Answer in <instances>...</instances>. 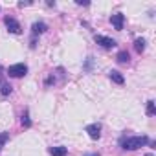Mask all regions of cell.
<instances>
[{"mask_svg": "<svg viewBox=\"0 0 156 156\" xmlns=\"http://www.w3.org/2000/svg\"><path fill=\"white\" fill-rule=\"evenodd\" d=\"M147 143H149L147 136H132V138H123L121 140V147L125 151H136V149H140Z\"/></svg>", "mask_w": 156, "mask_h": 156, "instance_id": "obj_1", "label": "cell"}, {"mask_svg": "<svg viewBox=\"0 0 156 156\" xmlns=\"http://www.w3.org/2000/svg\"><path fill=\"white\" fill-rule=\"evenodd\" d=\"M28 73V66L24 62H17V64H11L8 68V75L9 77H15V79H19V77H24Z\"/></svg>", "mask_w": 156, "mask_h": 156, "instance_id": "obj_2", "label": "cell"}, {"mask_svg": "<svg viewBox=\"0 0 156 156\" xmlns=\"http://www.w3.org/2000/svg\"><path fill=\"white\" fill-rule=\"evenodd\" d=\"M94 41H96L101 48H107V50L116 48V44H118L114 39H110V37H103V35H96V37H94Z\"/></svg>", "mask_w": 156, "mask_h": 156, "instance_id": "obj_3", "label": "cell"}, {"mask_svg": "<svg viewBox=\"0 0 156 156\" xmlns=\"http://www.w3.org/2000/svg\"><path fill=\"white\" fill-rule=\"evenodd\" d=\"M4 24H6V28L11 31V33H15V35H19L20 31H22V28H20V24L13 19V17H6L4 19Z\"/></svg>", "mask_w": 156, "mask_h": 156, "instance_id": "obj_4", "label": "cell"}, {"mask_svg": "<svg viewBox=\"0 0 156 156\" xmlns=\"http://www.w3.org/2000/svg\"><path fill=\"white\" fill-rule=\"evenodd\" d=\"M110 24H112L118 31H121V30H123V24H125V15H123V13H114V15L110 17Z\"/></svg>", "mask_w": 156, "mask_h": 156, "instance_id": "obj_5", "label": "cell"}, {"mask_svg": "<svg viewBox=\"0 0 156 156\" xmlns=\"http://www.w3.org/2000/svg\"><path fill=\"white\" fill-rule=\"evenodd\" d=\"M87 132H88V136L92 140H99V136H101V125L99 123H92V125L87 127Z\"/></svg>", "mask_w": 156, "mask_h": 156, "instance_id": "obj_6", "label": "cell"}, {"mask_svg": "<svg viewBox=\"0 0 156 156\" xmlns=\"http://www.w3.org/2000/svg\"><path fill=\"white\" fill-rule=\"evenodd\" d=\"M46 30H48V26H46L44 22H33V26H31V33H33V37H37V35L44 33Z\"/></svg>", "mask_w": 156, "mask_h": 156, "instance_id": "obj_7", "label": "cell"}, {"mask_svg": "<svg viewBox=\"0 0 156 156\" xmlns=\"http://www.w3.org/2000/svg\"><path fill=\"white\" fill-rule=\"evenodd\" d=\"M108 77H110V79H112L116 85H123V83H125V77H123L118 70H112V72L108 73Z\"/></svg>", "mask_w": 156, "mask_h": 156, "instance_id": "obj_8", "label": "cell"}, {"mask_svg": "<svg viewBox=\"0 0 156 156\" xmlns=\"http://www.w3.org/2000/svg\"><path fill=\"white\" fill-rule=\"evenodd\" d=\"M50 154L51 156H66L68 149L66 147H50Z\"/></svg>", "mask_w": 156, "mask_h": 156, "instance_id": "obj_9", "label": "cell"}, {"mask_svg": "<svg viewBox=\"0 0 156 156\" xmlns=\"http://www.w3.org/2000/svg\"><path fill=\"white\" fill-rule=\"evenodd\" d=\"M129 59H130V57H129V51H127V50L119 51V53H118V57H116V61H118V62H121V64L129 62Z\"/></svg>", "mask_w": 156, "mask_h": 156, "instance_id": "obj_10", "label": "cell"}, {"mask_svg": "<svg viewBox=\"0 0 156 156\" xmlns=\"http://www.w3.org/2000/svg\"><path fill=\"white\" fill-rule=\"evenodd\" d=\"M11 85L9 83H0V94H2V96H9L11 94Z\"/></svg>", "mask_w": 156, "mask_h": 156, "instance_id": "obj_11", "label": "cell"}, {"mask_svg": "<svg viewBox=\"0 0 156 156\" xmlns=\"http://www.w3.org/2000/svg\"><path fill=\"white\" fill-rule=\"evenodd\" d=\"M134 50H136L138 53H141V51L145 50V39H136V41H134Z\"/></svg>", "mask_w": 156, "mask_h": 156, "instance_id": "obj_12", "label": "cell"}, {"mask_svg": "<svg viewBox=\"0 0 156 156\" xmlns=\"http://www.w3.org/2000/svg\"><path fill=\"white\" fill-rule=\"evenodd\" d=\"M156 108H154V101H147V116H154Z\"/></svg>", "mask_w": 156, "mask_h": 156, "instance_id": "obj_13", "label": "cell"}, {"mask_svg": "<svg viewBox=\"0 0 156 156\" xmlns=\"http://www.w3.org/2000/svg\"><path fill=\"white\" fill-rule=\"evenodd\" d=\"M9 140V132H2L0 134V151H2V147H4V143Z\"/></svg>", "mask_w": 156, "mask_h": 156, "instance_id": "obj_14", "label": "cell"}, {"mask_svg": "<svg viewBox=\"0 0 156 156\" xmlns=\"http://www.w3.org/2000/svg\"><path fill=\"white\" fill-rule=\"evenodd\" d=\"M22 125H24V127H31V119H30V114H28V112L22 114Z\"/></svg>", "mask_w": 156, "mask_h": 156, "instance_id": "obj_15", "label": "cell"}, {"mask_svg": "<svg viewBox=\"0 0 156 156\" xmlns=\"http://www.w3.org/2000/svg\"><path fill=\"white\" fill-rule=\"evenodd\" d=\"M83 156H101L99 152H92V154H83Z\"/></svg>", "mask_w": 156, "mask_h": 156, "instance_id": "obj_16", "label": "cell"}]
</instances>
